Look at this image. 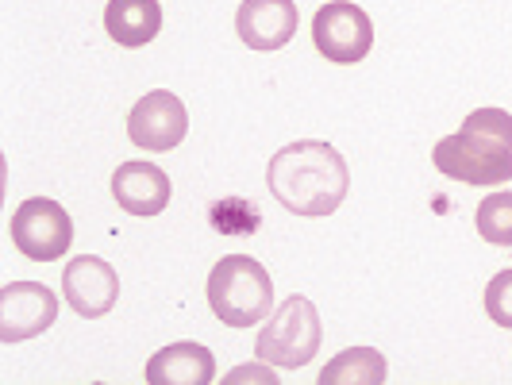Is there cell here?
<instances>
[{
	"label": "cell",
	"mask_w": 512,
	"mask_h": 385,
	"mask_svg": "<svg viewBox=\"0 0 512 385\" xmlns=\"http://www.w3.org/2000/svg\"><path fill=\"white\" fill-rule=\"evenodd\" d=\"M266 185L274 201L289 208L293 216H332L347 201L351 174H347L343 154L332 143L301 139L270 158Z\"/></svg>",
	"instance_id": "1"
},
{
	"label": "cell",
	"mask_w": 512,
	"mask_h": 385,
	"mask_svg": "<svg viewBox=\"0 0 512 385\" xmlns=\"http://www.w3.org/2000/svg\"><path fill=\"white\" fill-rule=\"evenodd\" d=\"M208 308L228 328H255L274 308V282L255 258H220L216 270L208 274Z\"/></svg>",
	"instance_id": "2"
},
{
	"label": "cell",
	"mask_w": 512,
	"mask_h": 385,
	"mask_svg": "<svg viewBox=\"0 0 512 385\" xmlns=\"http://www.w3.org/2000/svg\"><path fill=\"white\" fill-rule=\"evenodd\" d=\"M324 343V328H320V312L308 297H289L282 301V308L270 316V324L258 332L255 355L266 366H285V370H297L305 362L316 359Z\"/></svg>",
	"instance_id": "3"
},
{
	"label": "cell",
	"mask_w": 512,
	"mask_h": 385,
	"mask_svg": "<svg viewBox=\"0 0 512 385\" xmlns=\"http://www.w3.org/2000/svg\"><path fill=\"white\" fill-rule=\"evenodd\" d=\"M8 231H12V243L20 247V255L35 258V262H54L74 243V220L51 197H27L24 205L12 212Z\"/></svg>",
	"instance_id": "4"
},
{
	"label": "cell",
	"mask_w": 512,
	"mask_h": 385,
	"mask_svg": "<svg viewBox=\"0 0 512 385\" xmlns=\"http://www.w3.org/2000/svg\"><path fill=\"white\" fill-rule=\"evenodd\" d=\"M436 170L451 181H466V185H501L512 178V151L493 147L478 135L455 131L447 139H439L436 151Z\"/></svg>",
	"instance_id": "5"
},
{
	"label": "cell",
	"mask_w": 512,
	"mask_h": 385,
	"mask_svg": "<svg viewBox=\"0 0 512 385\" xmlns=\"http://www.w3.org/2000/svg\"><path fill=\"white\" fill-rule=\"evenodd\" d=\"M312 43L328 62H362L374 47V24L351 0H332L312 16Z\"/></svg>",
	"instance_id": "6"
},
{
	"label": "cell",
	"mask_w": 512,
	"mask_h": 385,
	"mask_svg": "<svg viewBox=\"0 0 512 385\" xmlns=\"http://www.w3.org/2000/svg\"><path fill=\"white\" fill-rule=\"evenodd\" d=\"M185 131H189V112H185V101L170 89H154L147 97H139L128 116L131 143L154 154L181 147Z\"/></svg>",
	"instance_id": "7"
},
{
	"label": "cell",
	"mask_w": 512,
	"mask_h": 385,
	"mask_svg": "<svg viewBox=\"0 0 512 385\" xmlns=\"http://www.w3.org/2000/svg\"><path fill=\"white\" fill-rule=\"evenodd\" d=\"M58 320V297L43 282H8L0 289V339L20 343Z\"/></svg>",
	"instance_id": "8"
},
{
	"label": "cell",
	"mask_w": 512,
	"mask_h": 385,
	"mask_svg": "<svg viewBox=\"0 0 512 385\" xmlns=\"http://www.w3.org/2000/svg\"><path fill=\"white\" fill-rule=\"evenodd\" d=\"M62 297L70 301L77 316L97 320L120 301V274L104 258L81 255L62 270Z\"/></svg>",
	"instance_id": "9"
},
{
	"label": "cell",
	"mask_w": 512,
	"mask_h": 385,
	"mask_svg": "<svg viewBox=\"0 0 512 385\" xmlns=\"http://www.w3.org/2000/svg\"><path fill=\"white\" fill-rule=\"evenodd\" d=\"M297 4L293 0H243L235 12V31L251 51H282L297 35Z\"/></svg>",
	"instance_id": "10"
},
{
	"label": "cell",
	"mask_w": 512,
	"mask_h": 385,
	"mask_svg": "<svg viewBox=\"0 0 512 385\" xmlns=\"http://www.w3.org/2000/svg\"><path fill=\"white\" fill-rule=\"evenodd\" d=\"M170 193H174V185L166 178V170H158L154 162H143V158L124 162L112 174V197L131 216H158L170 205Z\"/></svg>",
	"instance_id": "11"
},
{
	"label": "cell",
	"mask_w": 512,
	"mask_h": 385,
	"mask_svg": "<svg viewBox=\"0 0 512 385\" xmlns=\"http://www.w3.org/2000/svg\"><path fill=\"white\" fill-rule=\"evenodd\" d=\"M216 378V359L205 343H170L154 351L147 362V382L151 385H208Z\"/></svg>",
	"instance_id": "12"
},
{
	"label": "cell",
	"mask_w": 512,
	"mask_h": 385,
	"mask_svg": "<svg viewBox=\"0 0 512 385\" xmlns=\"http://www.w3.org/2000/svg\"><path fill=\"white\" fill-rule=\"evenodd\" d=\"M104 27H108L112 43H120L128 51L147 47L162 31V4L158 0H108Z\"/></svg>",
	"instance_id": "13"
},
{
	"label": "cell",
	"mask_w": 512,
	"mask_h": 385,
	"mask_svg": "<svg viewBox=\"0 0 512 385\" xmlns=\"http://www.w3.org/2000/svg\"><path fill=\"white\" fill-rule=\"evenodd\" d=\"M385 359L374 347H347L339 351L324 370H320V385H382L385 382Z\"/></svg>",
	"instance_id": "14"
},
{
	"label": "cell",
	"mask_w": 512,
	"mask_h": 385,
	"mask_svg": "<svg viewBox=\"0 0 512 385\" xmlns=\"http://www.w3.org/2000/svg\"><path fill=\"white\" fill-rule=\"evenodd\" d=\"M478 235L497 247H512V193H489L478 205Z\"/></svg>",
	"instance_id": "15"
},
{
	"label": "cell",
	"mask_w": 512,
	"mask_h": 385,
	"mask_svg": "<svg viewBox=\"0 0 512 385\" xmlns=\"http://www.w3.org/2000/svg\"><path fill=\"white\" fill-rule=\"evenodd\" d=\"M466 135H478V139H486L493 147H505L512 151V116L505 108H478V112H470L466 120H462V128Z\"/></svg>",
	"instance_id": "16"
},
{
	"label": "cell",
	"mask_w": 512,
	"mask_h": 385,
	"mask_svg": "<svg viewBox=\"0 0 512 385\" xmlns=\"http://www.w3.org/2000/svg\"><path fill=\"white\" fill-rule=\"evenodd\" d=\"M486 312L493 324L512 332V266L493 274V282L486 285Z\"/></svg>",
	"instance_id": "17"
},
{
	"label": "cell",
	"mask_w": 512,
	"mask_h": 385,
	"mask_svg": "<svg viewBox=\"0 0 512 385\" xmlns=\"http://www.w3.org/2000/svg\"><path fill=\"white\" fill-rule=\"evenodd\" d=\"M228 382H274V374L270 370H247V366H239V370H231Z\"/></svg>",
	"instance_id": "18"
}]
</instances>
